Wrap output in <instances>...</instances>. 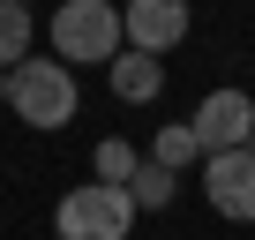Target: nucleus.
I'll use <instances>...</instances> for the list:
<instances>
[{"instance_id":"9d476101","label":"nucleus","mask_w":255,"mask_h":240,"mask_svg":"<svg viewBox=\"0 0 255 240\" xmlns=\"http://www.w3.org/2000/svg\"><path fill=\"white\" fill-rule=\"evenodd\" d=\"M90 165H98L105 188H128V180H135V165H143V150H135V143H120V135H105V143L90 150Z\"/></svg>"},{"instance_id":"f03ea898","label":"nucleus","mask_w":255,"mask_h":240,"mask_svg":"<svg viewBox=\"0 0 255 240\" xmlns=\"http://www.w3.org/2000/svg\"><path fill=\"white\" fill-rule=\"evenodd\" d=\"M8 105H15L23 128H68L75 105H83L75 68H60V60H23V68H8Z\"/></svg>"},{"instance_id":"423d86ee","label":"nucleus","mask_w":255,"mask_h":240,"mask_svg":"<svg viewBox=\"0 0 255 240\" xmlns=\"http://www.w3.org/2000/svg\"><path fill=\"white\" fill-rule=\"evenodd\" d=\"M120 30H128V53H150V60H165V53L188 38V0H128Z\"/></svg>"},{"instance_id":"1a4fd4ad","label":"nucleus","mask_w":255,"mask_h":240,"mask_svg":"<svg viewBox=\"0 0 255 240\" xmlns=\"http://www.w3.org/2000/svg\"><path fill=\"white\" fill-rule=\"evenodd\" d=\"M30 30H38V23H30V8L0 0V75H8V60H15V68L30 60Z\"/></svg>"},{"instance_id":"f257e3e1","label":"nucleus","mask_w":255,"mask_h":240,"mask_svg":"<svg viewBox=\"0 0 255 240\" xmlns=\"http://www.w3.org/2000/svg\"><path fill=\"white\" fill-rule=\"evenodd\" d=\"M120 45H128V30H120V8L113 0H68V8L53 15V60L60 68H113L120 60Z\"/></svg>"},{"instance_id":"9b49d317","label":"nucleus","mask_w":255,"mask_h":240,"mask_svg":"<svg viewBox=\"0 0 255 240\" xmlns=\"http://www.w3.org/2000/svg\"><path fill=\"white\" fill-rule=\"evenodd\" d=\"M128 195H135V210H165L173 195H180V173H165V165H135V180H128Z\"/></svg>"},{"instance_id":"39448f33","label":"nucleus","mask_w":255,"mask_h":240,"mask_svg":"<svg viewBox=\"0 0 255 240\" xmlns=\"http://www.w3.org/2000/svg\"><path fill=\"white\" fill-rule=\"evenodd\" d=\"M203 195L218 218L233 225H255V150H225V158H203Z\"/></svg>"},{"instance_id":"7ed1b4c3","label":"nucleus","mask_w":255,"mask_h":240,"mask_svg":"<svg viewBox=\"0 0 255 240\" xmlns=\"http://www.w3.org/2000/svg\"><path fill=\"white\" fill-rule=\"evenodd\" d=\"M135 195L128 188H105V180H83V188H68L60 195V210H53V233L60 240H128L135 233Z\"/></svg>"},{"instance_id":"20e7f679","label":"nucleus","mask_w":255,"mask_h":240,"mask_svg":"<svg viewBox=\"0 0 255 240\" xmlns=\"http://www.w3.org/2000/svg\"><path fill=\"white\" fill-rule=\"evenodd\" d=\"M195 143H203V158H225V150H255V98L248 90H210L203 105H195Z\"/></svg>"},{"instance_id":"f8f14e48","label":"nucleus","mask_w":255,"mask_h":240,"mask_svg":"<svg viewBox=\"0 0 255 240\" xmlns=\"http://www.w3.org/2000/svg\"><path fill=\"white\" fill-rule=\"evenodd\" d=\"M0 98H8V75H0Z\"/></svg>"},{"instance_id":"0eeeda50","label":"nucleus","mask_w":255,"mask_h":240,"mask_svg":"<svg viewBox=\"0 0 255 240\" xmlns=\"http://www.w3.org/2000/svg\"><path fill=\"white\" fill-rule=\"evenodd\" d=\"M105 83H113V98H120V105H150V98L165 90V60L128 53V45H120V60L105 68Z\"/></svg>"},{"instance_id":"6e6552de","label":"nucleus","mask_w":255,"mask_h":240,"mask_svg":"<svg viewBox=\"0 0 255 240\" xmlns=\"http://www.w3.org/2000/svg\"><path fill=\"white\" fill-rule=\"evenodd\" d=\"M150 165H165V173H188V165H203V143H195V128H188V120L158 128V143H150Z\"/></svg>"}]
</instances>
